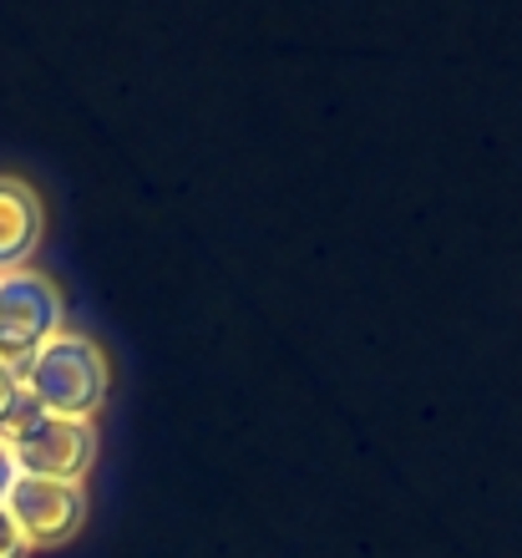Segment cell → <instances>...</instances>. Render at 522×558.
Masks as SVG:
<instances>
[{
    "label": "cell",
    "mask_w": 522,
    "mask_h": 558,
    "mask_svg": "<svg viewBox=\"0 0 522 558\" xmlns=\"http://www.w3.org/2000/svg\"><path fill=\"white\" fill-rule=\"evenodd\" d=\"M0 441L11 447L15 472H31V477H82V468L92 462V447H97V432H92V422H76V416L41 412L36 397L21 391L11 422L0 426Z\"/></svg>",
    "instance_id": "obj_2"
},
{
    "label": "cell",
    "mask_w": 522,
    "mask_h": 558,
    "mask_svg": "<svg viewBox=\"0 0 522 558\" xmlns=\"http://www.w3.org/2000/svg\"><path fill=\"white\" fill-rule=\"evenodd\" d=\"M21 554H26V533L15 529V518L0 502V558H21Z\"/></svg>",
    "instance_id": "obj_6"
},
{
    "label": "cell",
    "mask_w": 522,
    "mask_h": 558,
    "mask_svg": "<svg viewBox=\"0 0 522 558\" xmlns=\"http://www.w3.org/2000/svg\"><path fill=\"white\" fill-rule=\"evenodd\" d=\"M11 483H15V457H11V447L0 441V502H5V493H11Z\"/></svg>",
    "instance_id": "obj_8"
},
{
    "label": "cell",
    "mask_w": 522,
    "mask_h": 558,
    "mask_svg": "<svg viewBox=\"0 0 522 558\" xmlns=\"http://www.w3.org/2000/svg\"><path fill=\"white\" fill-rule=\"evenodd\" d=\"M5 513L15 518V529L26 533V544H57L82 523L87 513V493L76 477H31L15 472L11 493H5Z\"/></svg>",
    "instance_id": "obj_4"
},
{
    "label": "cell",
    "mask_w": 522,
    "mask_h": 558,
    "mask_svg": "<svg viewBox=\"0 0 522 558\" xmlns=\"http://www.w3.org/2000/svg\"><path fill=\"white\" fill-rule=\"evenodd\" d=\"M21 386L36 397L41 412L92 422V412H97L107 397V361L92 336H82V330H57V336L26 361Z\"/></svg>",
    "instance_id": "obj_1"
},
{
    "label": "cell",
    "mask_w": 522,
    "mask_h": 558,
    "mask_svg": "<svg viewBox=\"0 0 522 558\" xmlns=\"http://www.w3.org/2000/svg\"><path fill=\"white\" fill-rule=\"evenodd\" d=\"M57 330H61V300L51 290V279L31 275V269L0 275V366H11L21 376L26 361Z\"/></svg>",
    "instance_id": "obj_3"
},
{
    "label": "cell",
    "mask_w": 522,
    "mask_h": 558,
    "mask_svg": "<svg viewBox=\"0 0 522 558\" xmlns=\"http://www.w3.org/2000/svg\"><path fill=\"white\" fill-rule=\"evenodd\" d=\"M41 234V198L21 178H0V275L21 269Z\"/></svg>",
    "instance_id": "obj_5"
},
{
    "label": "cell",
    "mask_w": 522,
    "mask_h": 558,
    "mask_svg": "<svg viewBox=\"0 0 522 558\" xmlns=\"http://www.w3.org/2000/svg\"><path fill=\"white\" fill-rule=\"evenodd\" d=\"M21 391H26V386H21V376H15L11 366H0V426L11 422V412H15V401H21Z\"/></svg>",
    "instance_id": "obj_7"
}]
</instances>
